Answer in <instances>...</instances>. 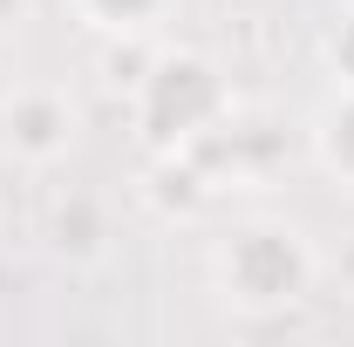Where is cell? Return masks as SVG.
Returning <instances> with one entry per match:
<instances>
[{
	"label": "cell",
	"instance_id": "6da1fadb",
	"mask_svg": "<svg viewBox=\"0 0 354 347\" xmlns=\"http://www.w3.org/2000/svg\"><path fill=\"white\" fill-rule=\"evenodd\" d=\"M130 116L150 157H177V150L218 143V130H232V82L198 48H157L130 88Z\"/></svg>",
	"mask_w": 354,
	"mask_h": 347
},
{
	"label": "cell",
	"instance_id": "7a4b0ae2",
	"mask_svg": "<svg viewBox=\"0 0 354 347\" xmlns=\"http://www.w3.org/2000/svg\"><path fill=\"white\" fill-rule=\"evenodd\" d=\"M313 272H320V259H313L307 232L293 218H239L212 245V286H218V300L232 313H252V320L300 306L313 293Z\"/></svg>",
	"mask_w": 354,
	"mask_h": 347
},
{
	"label": "cell",
	"instance_id": "3957f363",
	"mask_svg": "<svg viewBox=\"0 0 354 347\" xmlns=\"http://www.w3.org/2000/svg\"><path fill=\"white\" fill-rule=\"evenodd\" d=\"M0 143L14 164H35V171L62 164L75 150V102L55 82H21L0 102Z\"/></svg>",
	"mask_w": 354,
	"mask_h": 347
},
{
	"label": "cell",
	"instance_id": "277c9868",
	"mask_svg": "<svg viewBox=\"0 0 354 347\" xmlns=\"http://www.w3.org/2000/svg\"><path fill=\"white\" fill-rule=\"evenodd\" d=\"M313 157L341 191H354V88H334V102L313 116Z\"/></svg>",
	"mask_w": 354,
	"mask_h": 347
},
{
	"label": "cell",
	"instance_id": "5b68a950",
	"mask_svg": "<svg viewBox=\"0 0 354 347\" xmlns=\"http://www.w3.org/2000/svg\"><path fill=\"white\" fill-rule=\"evenodd\" d=\"M95 35H157L177 0H68Z\"/></svg>",
	"mask_w": 354,
	"mask_h": 347
},
{
	"label": "cell",
	"instance_id": "8992f818",
	"mask_svg": "<svg viewBox=\"0 0 354 347\" xmlns=\"http://www.w3.org/2000/svg\"><path fill=\"white\" fill-rule=\"evenodd\" d=\"M55 245H62V252H75V259L102 252V212H95L88 198H68L62 218H55Z\"/></svg>",
	"mask_w": 354,
	"mask_h": 347
},
{
	"label": "cell",
	"instance_id": "52a82bcc",
	"mask_svg": "<svg viewBox=\"0 0 354 347\" xmlns=\"http://www.w3.org/2000/svg\"><path fill=\"white\" fill-rule=\"evenodd\" d=\"M320 62H327L334 88H354V0L334 14V28H327V41H320Z\"/></svg>",
	"mask_w": 354,
	"mask_h": 347
},
{
	"label": "cell",
	"instance_id": "ba28073f",
	"mask_svg": "<svg viewBox=\"0 0 354 347\" xmlns=\"http://www.w3.org/2000/svg\"><path fill=\"white\" fill-rule=\"evenodd\" d=\"M28 14H35V0H0V35H7V28H21Z\"/></svg>",
	"mask_w": 354,
	"mask_h": 347
}]
</instances>
